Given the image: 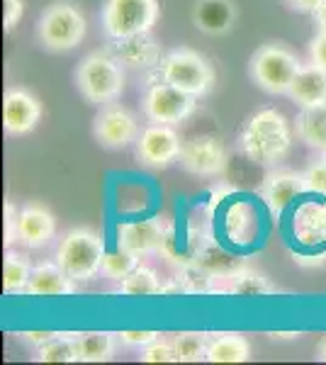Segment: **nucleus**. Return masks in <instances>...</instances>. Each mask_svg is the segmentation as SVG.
<instances>
[{
    "label": "nucleus",
    "instance_id": "obj_29",
    "mask_svg": "<svg viewBox=\"0 0 326 365\" xmlns=\"http://www.w3.org/2000/svg\"><path fill=\"white\" fill-rule=\"evenodd\" d=\"M32 275V266H29L27 256L15 251L5 253V263H3V292L8 295H20L27 292V282Z\"/></svg>",
    "mask_w": 326,
    "mask_h": 365
},
{
    "label": "nucleus",
    "instance_id": "obj_19",
    "mask_svg": "<svg viewBox=\"0 0 326 365\" xmlns=\"http://www.w3.org/2000/svg\"><path fill=\"white\" fill-rule=\"evenodd\" d=\"M193 22L200 32L210 37H222L234 27L236 8L231 0H198L193 10Z\"/></svg>",
    "mask_w": 326,
    "mask_h": 365
},
{
    "label": "nucleus",
    "instance_id": "obj_3",
    "mask_svg": "<svg viewBox=\"0 0 326 365\" xmlns=\"http://www.w3.org/2000/svg\"><path fill=\"white\" fill-rule=\"evenodd\" d=\"M76 86L88 103L110 105L124 91V66L108 49L93 51L76 68Z\"/></svg>",
    "mask_w": 326,
    "mask_h": 365
},
{
    "label": "nucleus",
    "instance_id": "obj_21",
    "mask_svg": "<svg viewBox=\"0 0 326 365\" xmlns=\"http://www.w3.org/2000/svg\"><path fill=\"white\" fill-rule=\"evenodd\" d=\"M287 96L300 105V108H312V105L326 103V71L314 66H302L295 76Z\"/></svg>",
    "mask_w": 326,
    "mask_h": 365
},
{
    "label": "nucleus",
    "instance_id": "obj_32",
    "mask_svg": "<svg viewBox=\"0 0 326 365\" xmlns=\"http://www.w3.org/2000/svg\"><path fill=\"white\" fill-rule=\"evenodd\" d=\"M34 361H41V363H78V358H76L73 334H56L54 339H49L41 349H37Z\"/></svg>",
    "mask_w": 326,
    "mask_h": 365
},
{
    "label": "nucleus",
    "instance_id": "obj_6",
    "mask_svg": "<svg viewBox=\"0 0 326 365\" xmlns=\"http://www.w3.org/2000/svg\"><path fill=\"white\" fill-rule=\"evenodd\" d=\"M37 37L46 51H71L86 37V17L73 3L56 0L41 13Z\"/></svg>",
    "mask_w": 326,
    "mask_h": 365
},
{
    "label": "nucleus",
    "instance_id": "obj_13",
    "mask_svg": "<svg viewBox=\"0 0 326 365\" xmlns=\"http://www.w3.org/2000/svg\"><path fill=\"white\" fill-rule=\"evenodd\" d=\"M41 117L39 100L25 88H10L3 98V127L10 137H22L37 127Z\"/></svg>",
    "mask_w": 326,
    "mask_h": 365
},
{
    "label": "nucleus",
    "instance_id": "obj_22",
    "mask_svg": "<svg viewBox=\"0 0 326 365\" xmlns=\"http://www.w3.org/2000/svg\"><path fill=\"white\" fill-rule=\"evenodd\" d=\"M275 287L270 285V280L263 273L253 270L251 266L239 268L236 273H231L229 278L219 282V292L224 295H236V297H265L272 295Z\"/></svg>",
    "mask_w": 326,
    "mask_h": 365
},
{
    "label": "nucleus",
    "instance_id": "obj_15",
    "mask_svg": "<svg viewBox=\"0 0 326 365\" xmlns=\"http://www.w3.org/2000/svg\"><path fill=\"white\" fill-rule=\"evenodd\" d=\"M165 222L158 217L151 220H136V222H122L117 227V246L136 253V256H149V253H158L163 244L165 234Z\"/></svg>",
    "mask_w": 326,
    "mask_h": 365
},
{
    "label": "nucleus",
    "instance_id": "obj_10",
    "mask_svg": "<svg viewBox=\"0 0 326 365\" xmlns=\"http://www.w3.org/2000/svg\"><path fill=\"white\" fill-rule=\"evenodd\" d=\"M136 156L146 168H168L180 158L183 141L178 137L173 125H156L151 122L146 129H141L136 137Z\"/></svg>",
    "mask_w": 326,
    "mask_h": 365
},
{
    "label": "nucleus",
    "instance_id": "obj_34",
    "mask_svg": "<svg viewBox=\"0 0 326 365\" xmlns=\"http://www.w3.org/2000/svg\"><path fill=\"white\" fill-rule=\"evenodd\" d=\"M141 361L144 363H178V353L173 346V336H158L153 344L141 351Z\"/></svg>",
    "mask_w": 326,
    "mask_h": 365
},
{
    "label": "nucleus",
    "instance_id": "obj_30",
    "mask_svg": "<svg viewBox=\"0 0 326 365\" xmlns=\"http://www.w3.org/2000/svg\"><path fill=\"white\" fill-rule=\"evenodd\" d=\"M175 280L183 287V295H210V292L219 290V282L215 275H210L198 263H188V266L178 268Z\"/></svg>",
    "mask_w": 326,
    "mask_h": 365
},
{
    "label": "nucleus",
    "instance_id": "obj_27",
    "mask_svg": "<svg viewBox=\"0 0 326 365\" xmlns=\"http://www.w3.org/2000/svg\"><path fill=\"white\" fill-rule=\"evenodd\" d=\"M224 232L234 244H248L256 234V217H253L251 205L234 202L224 215Z\"/></svg>",
    "mask_w": 326,
    "mask_h": 365
},
{
    "label": "nucleus",
    "instance_id": "obj_25",
    "mask_svg": "<svg viewBox=\"0 0 326 365\" xmlns=\"http://www.w3.org/2000/svg\"><path fill=\"white\" fill-rule=\"evenodd\" d=\"M295 132L300 141H305L314 151H326V103L312 105V108H300L297 120H295Z\"/></svg>",
    "mask_w": 326,
    "mask_h": 365
},
{
    "label": "nucleus",
    "instance_id": "obj_38",
    "mask_svg": "<svg viewBox=\"0 0 326 365\" xmlns=\"http://www.w3.org/2000/svg\"><path fill=\"white\" fill-rule=\"evenodd\" d=\"M310 61L314 66L324 68L326 71V32L324 29H319V34L312 39L310 44Z\"/></svg>",
    "mask_w": 326,
    "mask_h": 365
},
{
    "label": "nucleus",
    "instance_id": "obj_45",
    "mask_svg": "<svg viewBox=\"0 0 326 365\" xmlns=\"http://www.w3.org/2000/svg\"><path fill=\"white\" fill-rule=\"evenodd\" d=\"M324 156H326V151H324Z\"/></svg>",
    "mask_w": 326,
    "mask_h": 365
},
{
    "label": "nucleus",
    "instance_id": "obj_2",
    "mask_svg": "<svg viewBox=\"0 0 326 365\" xmlns=\"http://www.w3.org/2000/svg\"><path fill=\"white\" fill-rule=\"evenodd\" d=\"M105 244L98 232L88 227H76L63 234L56 249V263L76 282H88L103 273Z\"/></svg>",
    "mask_w": 326,
    "mask_h": 365
},
{
    "label": "nucleus",
    "instance_id": "obj_5",
    "mask_svg": "<svg viewBox=\"0 0 326 365\" xmlns=\"http://www.w3.org/2000/svg\"><path fill=\"white\" fill-rule=\"evenodd\" d=\"M300 68V58L282 44L260 46L248 63V73H251L253 83L268 96H285Z\"/></svg>",
    "mask_w": 326,
    "mask_h": 365
},
{
    "label": "nucleus",
    "instance_id": "obj_44",
    "mask_svg": "<svg viewBox=\"0 0 326 365\" xmlns=\"http://www.w3.org/2000/svg\"><path fill=\"white\" fill-rule=\"evenodd\" d=\"M319 361L326 363V339L322 341V346H319Z\"/></svg>",
    "mask_w": 326,
    "mask_h": 365
},
{
    "label": "nucleus",
    "instance_id": "obj_14",
    "mask_svg": "<svg viewBox=\"0 0 326 365\" xmlns=\"http://www.w3.org/2000/svg\"><path fill=\"white\" fill-rule=\"evenodd\" d=\"M56 234V220L44 205L27 202L17 207V241L25 249H44Z\"/></svg>",
    "mask_w": 326,
    "mask_h": 365
},
{
    "label": "nucleus",
    "instance_id": "obj_18",
    "mask_svg": "<svg viewBox=\"0 0 326 365\" xmlns=\"http://www.w3.org/2000/svg\"><path fill=\"white\" fill-rule=\"evenodd\" d=\"M295 241L305 249H322L326 246V205L305 202L295 212L292 222Z\"/></svg>",
    "mask_w": 326,
    "mask_h": 365
},
{
    "label": "nucleus",
    "instance_id": "obj_24",
    "mask_svg": "<svg viewBox=\"0 0 326 365\" xmlns=\"http://www.w3.org/2000/svg\"><path fill=\"white\" fill-rule=\"evenodd\" d=\"M195 263H198L200 268H205L210 275H215L217 282H222L224 278H229L231 273H236L239 268L246 266L241 258L231 256V253L224 249V246H219L212 237L207 239L205 244H203V249L198 251V256H195Z\"/></svg>",
    "mask_w": 326,
    "mask_h": 365
},
{
    "label": "nucleus",
    "instance_id": "obj_36",
    "mask_svg": "<svg viewBox=\"0 0 326 365\" xmlns=\"http://www.w3.org/2000/svg\"><path fill=\"white\" fill-rule=\"evenodd\" d=\"M161 334L158 331H141V329H132V331H120L117 334V339H120V344L122 346H127V349H139V351H144L146 346L153 344Z\"/></svg>",
    "mask_w": 326,
    "mask_h": 365
},
{
    "label": "nucleus",
    "instance_id": "obj_35",
    "mask_svg": "<svg viewBox=\"0 0 326 365\" xmlns=\"http://www.w3.org/2000/svg\"><path fill=\"white\" fill-rule=\"evenodd\" d=\"M305 185H307V192L326 197V156L322 161H314L312 166L305 170Z\"/></svg>",
    "mask_w": 326,
    "mask_h": 365
},
{
    "label": "nucleus",
    "instance_id": "obj_43",
    "mask_svg": "<svg viewBox=\"0 0 326 365\" xmlns=\"http://www.w3.org/2000/svg\"><path fill=\"white\" fill-rule=\"evenodd\" d=\"M268 336H270L272 341H277V339L285 341V339H300L302 334H300V331H270Z\"/></svg>",
    "mask_w": 326,
    "mask_h": 365
},
{
    "label": "nucleus",
    "instance_id": "obj_8",
    "mask_svg": "<svg viewBox=\"0 0 326 365\" xmlns=\"http://www.w3.org/2000/svg\"><path fill=\"white\" fill-rule=\"evenodd\" d=\"M198 98L183 93L180 88L156 81L146 88L144 98H141V110H144L146 120L156 122V125H178V122L188 120L195 113Z\"/></svg>",
    "mask_w": 326,
    "mask_h": 365
},
{
    "label": "nucleus",
    "instance_id": "obj_9",
    "mask_svg": "<svg viewBox=\"0 0 326 365\" xmlns=\"http://www.w3.org/2000/svg\"><path fill=\"white\" fill-rule=\"evenodd\" d=\"M227 146H224L222 139L215 137V134H198V137L183 141L178 163L193 175L215 178V175H222L227 170Z\"/></svg>",
    "mask_w": 326,
    "mask_h": 365
},
{
    "label": "nucleus",
    "instance_id": "obj_12",
    "mask_svg": "<svg viewBox=\"0 0 326 365\" xmlns=\"http://www.w3.org/2000/svg\"><path fill=\"white\" fill-rule=\"evenodd\" d=\"M108 51L122 63L124 68H132V71L156 68L163 58L161 56V44L156 42V37H153L151 32L110 39Z\"/></svg>",
    "mask_w": 326,
    "mask_h": 365
},
{
    "label": "nucleus",
    "instance_id": "obj_16",
    "mask_svg": "<svg viewBox=\"0 0 326 365\" xmlns=\"http://www.w3.org/2000/svg\"><path fill=\"white\" fill-rule=\"evenodd\" d=\"M305 192H307L305 173L287 170V168L270 170V173L265 175L263 185H260V197H263V202L268 205L275 215L285 212L290 205L300 195H305Z\"/></svg>",
    "mask_w": 326,
    "mask_h": 365
},
{
    "label": "nucleus",
    "instance_id": "obj_11",
    "mask_svg": "<svg viewBox=\"0 0 326 365\" xmlns=\"http://www.w3.org/2000/svg\"><path fill=\"white\" fill-rule=\"evenodd\" d=\"M93 134L105 149H124L139 137V125L127 108L110 103L93 122Z\"/></svg>",
    "mask_w": 326,
    "mask_h": 365
},
{
    "label": "nucleus",
    "instance_id": "obj_20",
    "mask_svg": "<svg viewBox=\"0 0 326 365\" xmlns=\"http://www.w3.org/2000/svg\"><path fill=\"white\" fill-rule=\"evenodd\" d=\"M76 292V280H71L58 263H37L27 282L29 297H63Z\"/></svg>",
    "mask_w": 326,
    "mask_h": 365
},
{
    "label": "nucleus",
    "instance_id": "obj_37",
    "mask_svg": "<svg viewBox=\"0 0 326 365\" xmlns=\"http://www.w3.org/2000/svg\"><path fill=\"white\" fill-rule=\"evenodd\" d=\"M25 13V3L22 0H3V22H5V32H13L17 27V22L22 20Z\"/></svg>",
    "mask_w": 326,
    "mask_h": 365
},
{
    "label": "nucleus",
    "instance_id": "obj_28",
    "mask_svg": "<svg viewBox=\"0 0 326 365\" xmlns=\"http://www.w3.org/2000/svg\"><path fill=\"white\" fill-rule=\"evenodd\" d=\"M163 282L158 273L144 263H139L124 280H120V295L124 297H153L161 295Z\"/></svg>",
    "mask_w": 326,
    "mask_h": 365
},
{
    "label": "nucleus",
    "instance_id": "obj_17",
    "mask_svg": "<svg viewBox=\"0 0 326 365\" xmlns=\"http://www.w3.org/2000/svg\"><path fill=\"white\" fill-rule=\"evenodd\" d=\"M207 239L210 237L195 225L185 229L183 239H180V234H178V229L173 225H168L165 227L163 244H161V249H158V253H161L173 268H183V266H188V263H195V256H198V251L203 249V244Z\"/></svg>",
    "mask_w": 326,
    "mask_h": 365
},
{
    "label": "nucleus",
    "instance_id": "obj_40",
    "mask_svg": "<svg viewBox=\"0 0 326 365\" xmlns=\"http://www.w3.org/2000/svg\"><path fill=\"white\" fill-rule=\"evenodd\" d=\"M54 336H56V331H25L22 334V341L29 346H34V349H41L46 341L54 339Z\"/></svg>",
    "mask_w": 326,
    "mask_h": 365
},
{
    "label": "nucleus",
    "instance_id": "obj_1",
    "mask_svg": "<svg viewBox=\"0 0 326 365\" xmlns=\"http://www.w3.org/2000/svg\"><path fill=\"white\" fill-rule=\"evenodd\" d=\"M236 144L251 163L272 166L287 156L292 146V127L280 110H258L244 122Z\"/></svg>",
    "mask_w": 326,
    "mask_h": 365
},
{
    "label": "nucleus",
    "instance_id": "obj_23",
    "mask_svg": "<svg viewBox=\"0 0 326 365\" xmlns=\"http://www.w3.org/2000/svg\"><path fill=\"white\" fill-rule=\"evenodd\" d=\"M115 336H117V334H110V331H81V334H73L76 358H78V363L112 361V356H115V346H117V341H120Z\"/></svg>",
    "mask_w": 326,
    "mask_h": 365
},
{
    "label": "nucleus",
    "instance_id": "obj_31",
    "mask_svg": "<svg viewBox=\"0 0 326 365\" xmlns=\"http://www.w3.org/2000/svg\"><path fill=\"white\" fill-rule=\"evenodd\" d=\"M170 336H173L178 363L205 361L207 344H210V334H203V331H178V334H170Z\"/></svg>",
    "mask_w": 326,
    "mask_h": 365
},
{
    "label": "nucleus",
    "instance_id": "obj_42",
    "mask_svg": "<svg viewBox=\"0 0 326 365\" xmlns=\"http://www.w3.org/2000/svg\"><path fill=\"white\" fill-rule=\"evenodd\" d=\"M314 20H317L319 29H324V32H326V0L317 8V13H314Z\"/></svg>",
    "mask_w": 326,
    "mask_h": 365
},
{
    "label": "nucleus",
    "instance_id": "obj_39",
    "mask_svg": "<svg viewBox=\"0 0 326 365\" xmlns=\"http://www.w3.org/2000/svg\"><path fill=\"white\" fill-rule=\"evenodd\" d=\"M17 241V207L13 202H5V246H13Z\"/></svg>",
    "mask_w": 326,
    "mask_h": 365
},
{
    "label": "nucleus",
    "instance_id": "obj_33",
    "mask_svg": "<svg viewBox=\"0 0 326 365\" xmlns=\"http://www.w3.org/2000/svg\"><path fill=\"white\" fill-rule=\"evenodd\" d=\"M139 266V256L122 246L112 251H105V258H103V275L110 280H124L132 270Z\"/></svg>",
    "mask_w": 326,
    "mask_h": 365
},
{
    "label": "nucleus",
    "instance_id": "obj_4",
    "mask_svg": "<svg viewBox=\"0 0 326 365\" xmlns=\"http://www.w3.org/2000/svg\"><path fill=\"white\" fill-rule=\"evenodd\" d=\"M156 76L163 83L180 88L193 98H203L210 93L215 83V68L203 54L193 49H173L168 51L156 66Z\"/></svg>",
    "mask_w": 326,
    "mask_h": 365
},
{
    "label": "nucleus",
    "instance_id": "obj_41",
    "mask_svg": "<svg viewBox=\"0 0 326 365\" xmlns=\"http://www.w3.org/2000/svg\"><path fill=\"white\" fill-rule=\"evenodd\" d=\"M292 10H297V13H317V8L324 3V0H285Z\"/></svg>",
    "mask_w": 326,
    "mask_h": 365
},
{
    "label": "nucleus",
    "instance_id": "obj_7",
    "mask_svg": "<svg viewBox=\"0 0 326 365\" xmlns=\"http://www.w3.org/2000/svg\"><path fill=\"white\" fill-rule=\"evenodd\" d=\"M156 20V0H108L103 8V29L110 39L151 32Z\"/></svg>",
    "mask_w": 326,
    "mask_h": 365
},
{
    "label": "nucleus",
    "instance_id": "obj_26",
    "mask_svg": "<svg viewBox=\"0 0 326 365\" xmlns=\"http://www.w3.org/2000/svg\"><path fill=\"white\" fill-rule=\"evenodd\" d=\"M251 346L241 334H215L207 344V363H246Z\"/></svg>",
    "mask_w": 326,
    "mask_h": 365
}]
</instances>
